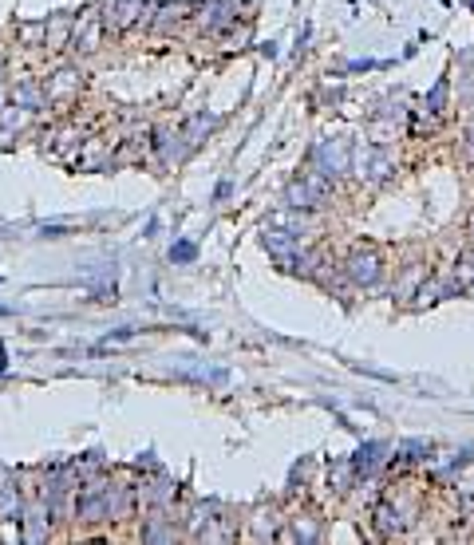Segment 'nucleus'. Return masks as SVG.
<instances>
[{
	"label": "nucleus",
	"instance_id": "obj_1",
	"mask_svg": "<svg viewBox=\"0 0 474 545\" xmlns=\"http://www.w3.org/2000/svg\"><path fill=\"white\" fill-rule=\"evenodd\" d=\"M103 32H107V24H103L99 8H87L79 20H72V40H68V44H72L75 52H95Z\"/></svg>",
	"mask_w": 474,
	"mask_h": 545
},
{
	"label": "nucleus",
	"instance_id": "obj_2",
	"mask_svg": "<svg viewBox=\"0 0 474 545\" xmlns=\"http://www.w3.org/2000/svg\"><path fill=\"white\" fill-rule=\"evenodd\" d=\"M146 0H103V24L111 28V32H123V28H131L139 16H143Z\"/></svg>",
	"mask_w": 474,
	"mask_h": 545
},
{
	"label": "nucleus",
	"instance_id": "obj_3",
	"mask_svg": "<svg viewBox=\"0 0 474 545\" xmlns=\"http://www.w3.org/2000/svg\"><path fill=\"white\" fill-rule=\"evenodd\" d=\"M79 87H84V79H79V72H72V68H63V72H56L48 79V87H44V95L56 99V103H68L72 95H79Z\"/></svg>",
	"mask_w": 474,
	"mask_h": 545
},
{
	"label": "nucleus",
	"instance_id": "obj_4",
	"mask_svg": "<svg viewBox=\"0 0 474 545\" xmlns=\"http://www.w3.org/2000/svg\"><path fill=\"white\" fill-rule=\"evenodd\" d=\"M68 40H72V20H68V16L44 20V44H48V48H63Z\"/></svg>",
	"mask_w": 474,
	"mask_h": 545
},
{
	"label": "nucleus",
	"instance_id": "obj_5",
	"mask_svg": "<svg viewBox=\"0 0 474 545\" xmlns=\"http://www.w3.org/2000/svg\"><path fill=\"white\" fill-rule=\"evenodd\" d=\"M44 99H48V95H40V91H36V87H16V107H36V103H44Z\"/></svg>",
	"mask_w": 474,
	"mask_h": 545
},
{
	"label": "nucleus",
	"instance_id": "obj_6",
	"mask_svg": "<svg viewBox=\"0 0 474 545\" xmlns=\"http://www.w3.org/2000/svg\"><path fill=\"white\" fill-rule=\"evenodd\" d=\"M20 36L28 44H44V24H20Z\"/></svg>",
	"mask_w": 474,
	"mask_h": 545
},
{
	"label": "nucleus",
	"instance_id": "obj_7",
	"mask_svg": "<svg viewBox=\"0 0 474 545\" xmlns=\"http://www.w3.org/2000/svg\"><path fill=\"white\" fill-rule=\"evenodd\" d=\"M0 123H4V127H20V123H24V111H20V107H8V111H4V107H0Z\"/></svg>",
	"mask_w": 474,
	"mask_h": 545
},
{
	"label": "nucleus",
	"instance_id": "obj_8",
	"mask_svg": "<svg viewBox=\"0 0 474 545\" xmlns=\"http://www.w3.org/2000/svg\"><path fill=\"white\" fill-rule=\"evenodd\" d=\"M171 257H174V261H190V257H194V245H174Z\"/></svg>",
	"mask_w": 474,
	"mask_h": 545
},
{
	"label": "nucleus",
	"instance_id": "obj_9",
	"mask_svg": "<svg viewBox=\"0 0 474 545\" xmlns=\"http://www.w3.org/2000/svg\"><path fill=\"white\" fill-rule=\"evenodd\" d=\"M0 75H4V56H0Z\"/></svg>",
	"mask_w": 474,
	"mask_h": 545
},
{
	"label": "nucleus",
	"instance_id": "obj_10",
	"mask_svg": "<svg viewBox=\"0 0 474 545\" xmlns=\"http://www.w3.org/2000/svg\"><path fill=\"white\" fill-rule=\"evenodd\" d=\"M0 107H4V91H0Z\"/></svg>",
	"mask_w": 474,
	"mask_h": 545
}]
</instances>
